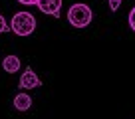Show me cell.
<instances>
[{
	"label": "cell",
	"instance_id": "1",
	"mask_svg": "<svg viewBox=\"0 0 135 119\" xmlns=\"http://www.w3.org/2000/svg\"><path fill=\"white\" fill-rule=\"evenodd\" d=\"M91 20H93V12L84 2H78V4L70 6V10H68V22L74 28H88Z\"/></svg>",
	"mask_w": 135,
	"mask_h": 119
},
{
	"label": "cell",
	"instance_id": "2",
	"mask_svg": "<svg viewBox=\"0 0 135 119\" xmlns=\"http://www.w3.org/2000/svg\"><path fill=\"white\" fill-rule=\"evenodd\" d=\"M10 30H12L16 36H30L36 30V18L32 16L30 12H16L10 20Z\"/></svg>",
	"mask_w": 135,
	"mask_h": 119
},
{
	"label": "cell",
	"instance_id": "3",
	"mask_svg": "<svg viewBox=\"0 0 135 119\" xmlns=\"http://www.w3.org/2000/svg\"><path fill=\"white\" fill-rule=\"evenodd\" d=\"M40 85H42V80L36 76V72H34L32 68H26L24 73H22V77H20V87H24V89H36V87H40Z\"/></svg>",
	"mask_w": 135,
	"mask_h": 119
},
{
	"label": "cell",
	"instance_id": "4",
	"mask_svg": "<svg viewBox=\"0 0 135 119\" xmlns=\"http://www.w3.org/2000/svg\"><path fill=\"white\" fill-rule=\"evenodd\" d=\"M38 8L42 10L44 14H48V16L60 18V8H62V0H40V2H38Z\"/></svg>",
	"mask_w": 135,
	"mask_h": 119
},
{
	"label": "cell",
	"instance_id": "5",
	"mask_svg": "<svg viewBox=\"0 0 135 119\" xmlns=\"http://www.w3.org/2000/svg\"><path fill=\"white\" fill-rule=\"evenodd\" d=\"M20 68H22V62L18 56H6L2 60V70L6 73H16V72H20Z\"/></svg>",
	"mask_w": 135,
	"mask_h": 119
},
{
	"label": "cell",
	"instance_id": "6",
	"mask_svg": "<svg viewBox=\"0 0 135 119\" xmlns=\"http://www.w3.org/2000/svg\"><path fill=\"white\" fill-rule=\"evenodd\" d=\"M30 105H32V97H30L28 93H18L16 97H14V107H16L18 111H28Z\"/></svg>",
	"mask_w": 135,
	"mask_h": 119
},
{
	"label": "cell",
	"instance_id": "7",
	"mask_svg": "<svg viewBox=\"0 0 135 119\" xmlns=\"http://www.w3.org/2000/svg\"><path fill=\"white\" fill-rule=\"evenodd\" d=\"M8 30H10V24H6L4 16L0 14V34H4V32H8Z\"/></svg>",
	"mask_w": 135,
	"mask_h": 119
},
{
	"label": "cell",
	"instance_id": "8",
	"mask_svg": "<svg viewBox=\"0 0 135 119\" xmlns=\"http://www.w3.org/2000/svg\"><path fill=\"white\" fill-rule=\"evenodd\" d=\"M129 26H131V30L135 32V6H133V10L129 12Z\"/></svg>",
	"mask_w": 135,
	"mask_h": 119
},
{
	"label": "cell",
	"instance_id": "9",
	"mask_svg": "<svg viewBox=\"0 0 135 119\" xmlns=\"http://www.w3.org/2000/svg\"><path fill=\"white\" fill-rule=\"evenodd\" d=\"M20 4H24V6H38V2L40 0H18Z\"/></svg>",
	"mask_w": 135,
	"mask_h": 119
}]
</instances>
